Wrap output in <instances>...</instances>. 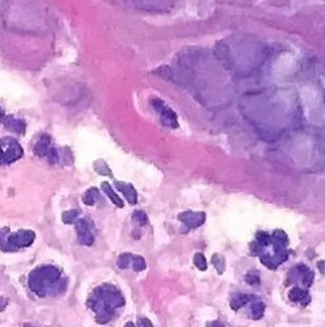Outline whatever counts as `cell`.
Returning a JSON list of instances; mask_svg holds the SVG:
<instances>
[{"instance_id": "1", "label": "cell", "mask_w": 325, "mask_h": 327, "mask_svg": "<svg viewBox=\"0 0 325 327\" xmlns=\"http://www.w3.org/2000/svg\"><path fill=\"white\" fill-rule=\"evenodd\" d=\"M123 306V296L113 284L99 285L88 298L89 310L96 313V321L102 325L108 324L113 319L116 311Z\"/></svg>"}, {"instance_id": "2", "label": "cell", "mask_w": 325, "mask_h": 327, "mask_svg": "<svg viewBox=\"0 0 325 327\" xmlns=\"http://www.w3.org/2000/svg\"><path fill=\"white\" fill-rule=\"evenodd\" d=\"M66 285V278L62 271L54 265H41L32 270L28 276L29 289L40 298L64 293Z\"/></svg>"}, {"instance_id": "3", "label": "cell", "mask_w": 325, "mask_h": 327, "mask_svg": "<svg viewBox=\"0 0 325 327\" xmlns=\"http://www.w3.org/2000/svg\"><path fill=\"white\" fill-rule=\"evenodd\" d=\"M255 239L271 247V252L268 251L259 256L262 264L266 265L268 269H277L289 257V238L287 234L281 229L274 231L272 234H268L267 232H258Z\"/></svg>"}, {"instance_id": "4", "label": "cell", "mask_w": 325, "mask_h": 327, "mask_svg": "<svg viewBox=\"0 0 325 327\" xmlns=\"http://www.w3.org/2000/svg\"><path fill=\"white\" fill-rule=\"evenodd\" d=\"M36 239L33 231H18L10 233L8 227L0 229V250L4 252H15L20 248L28 247Z\"/></svg>"}, {"instance_id": "5", "label": "cell", "mask_w": 325, "mask_h": 327, "mask_svg": "<svg viewBox=\"0 0 325 327\" xmlns=\"http://www.w3.org/2000/svg\"><path fill=\"white\" fill-rule=\"evenodd\" d=\"M23 156L19 143L11 137L0 138V165L10 164Z\"/></svg>"}, {"instance_id": "6", "label": "cell", "mask_w": 325, "mask_h": 327, "mask_svg": "<svg viewBox=\"0 0 325 327\" xmlns=\"http://www.w3.org/2000/svg\"><path fill=\"white\" fill-rule=\"evenodd\" d=\"M151 105L154 106L155 111L158 112L159 117H160V121L163 125L168 126V128L176 129L178 128V119H177V115L174 114L173 110H170L168 106H165L161 101H155L151 102Z\"/></svg>"}, {"instance_id": "7", "label": "cell", "mask_w": 325, "mask_h": 327, "mask_svg": "<svg viewBox=\"0 0 325 327\" xmlns=\"http://www.w3.org/2000/svg\"><path fill=\"white\" fill-rule=\"evenodd\" d=\"M314 280V273L303 264H299L296 268L292 269L289 274V282L295 283H301L305 287H311ZM287 282V283H289Z\"/></svg>"}, {"instance_id": "8", "label": "cell", "mask_w": 325, "mask_h": 327, "mask_svg": "<svg viewBox=\"0 0 325 327\" xmlns=\"http://www.w3.org/2000/svg\"><path fill=\"white\" fill-rule=\"evenodd\" d=\"M75 229L78 233V241L80 245L92 246L94 242L93 225L87 219L75 220Z\"/></svg>"}, {"instance_id": "9", "label": "cell", "mask_w": 325, "mask_h": 327, "mask_svg": "<svg viewBox=\"0 0 325 327\" xmlns=\"http://www.w3.org/2000/svg\"><path fill=\"white\" fill-rule=\"evenodd\" d=\"M178 219L190 231V229H196L204 224L206 220V214L202 211H184V213L179 214Z\"/></svg>"}, {"instance_id": "10", "label": "cell", "mask_w": 325, "mask_h": 327, "mask_svg": "<svg viewBox=\"0 0 325 327\" xmlns=\"http://www.w3.org/2000/svg\"><path fill=\"white\" fill-rule=\"evenodd\" d=\"M1 124H4L8 130L13 131V133H17V134H23L26 131V123L23 120L15 119L14 116L11 115H5L1 121Z\"/></svg>"}, {"instance_id": "11", "label": "cell", "mask_w": 325, "mask_h": 327, "mask_svg": "<svg viewBox=\"0 0 325 327\" xmlns=\"http://www.w3.org/2000/svg\"><path fill=\"white\" fill-rule=\"evenodd\" d=\"M51 138L48 137L47 134H42L40 137V139L37 140L36 145H34V153L36 156L42 157V158H46L47 154L50 153V151L52 149V144H51Z\"/></svg>"}, {"instance_id": "12", "label": "cell", "mask_w": 325, "mask_h": 327, "mask_svg": "<svg viewBox=\"0 0 325 327\" xmlns=\"http://www.w3.org/2000/svg\"><path fill=\"white\" fill-rule=\"evenodd\" d=\"M114 186L118 188V191H121L124 195V197L127 199V201L131 205H135L137 202V192H136L135 187H133L131 183L127 182H119V181H114Z\"/></svg>"}, {"instance_id": "13", "label": "cell", "mask_w": 325, "mask_h": 327, "mask_svg": "<svg viewBox=\"0 0 325 327\" xmlns=\"http://www.w3.org/2000/svg\"><path fill=\"white\" fill-rule=\"evenodd\" d=\"M255 299H257V297L253 296V294H235L232 297L231 302H230V306H231V310L239 311L241 307L255 301Z\"/></svg>"}, {"instance_id": "14", "label": "cell", "mask_w": 325, "mask_h": 327, "mask_svg": "<svg viewBox=\"0 0 325 327\" xmlns=\"http://www.w3.org/2000/svg\"><path fill=\"white\" fill-rule=\"evenodd\" d=\"M289 297L292 302H300V303H303L304 306L308 305L309 302H310V296H309L308 290L299 287L292 288V289L290 290Z\"/></svg>"}, {"instance_id": "15", "label": "cell", "mask_w": 325, "mask_h": 327, "mask_svg": "<svg viewBox=\"0 0 325 327\" xmlns=\"http://www.w3.org/2000/svg\"><path fill=\"white\" fill-rule=\"evenodd\" d=\"M102 191L106 193V195H107L108 197H109L110 200H112V202L116 205L117 208H123V201H122L121 197H119L113 190H112V186H110L109 183L102 182Z\"/></svg>"}, {"instance_id": "16", "label": "cell", "mask_w": 325, "mask_h": 327, "mask_svg": "<svg viewBox=\"0 0 325 327\" xmlns=\"http://www.w3.org/2000/svg\"><path fill=\"white\" fill-rule=\"evenodd\" d=\"M98 199H99V190L96 187L89 188V190L85 191V193L83 195V202H84L85 205H88V206L96 204V201Z\"/></svg>"}, {"instance_id": "17", "label": "cell", "mask_w": 325, "mask_h": 327, "mask_svg": "<svg viewBox=\"0 0 325 327\" xmlns=\"http://www.w3.org/2000/svg\"><path fill=\"white\" fill-rule=\"evenodd\" d=\"M264 310H266V307H264V305L262 303V302L253 301V305H252V307H250L252 319L253 320H260V319H262V317H263V315H264Z\"/></svg>"}, {"instance_id": "18", "label": "cell", "mask_w": 325, "mask_h": 327, "mask_svg": "<svg viewBox=\"0 0 325 327\" xmlns=\"http://www.w3.org/2000/svg\"><path fill=\"white\" fill-rule=\"evenodd\" d=\"M130 266L136 271V273H140V271H142L146 269V262H145V260L142 259L141 256H137V255H131Z\"/></svg>"}, {"instance_id": "19", "label": "cell", "mask_w": 325, "mask_h": 327, "mask_svg": "<svg viewBox=\"0 0 325 327\" xmlns=\"http://www.w3.org/2000/svg\"><path fill=\"white\" fill-rule=\"evenodd\" d=\"M94 169L97 171V173L99 174H103V176H109L112 172H110L109 167L107 165V163L105 162V161H97L96 163H94Z\"/></svg>"}, {"instance_id": "20", "label": "cell", "mask_w": 325, "mask_h": 327, "mask_svg": "<svg viewBox=\"0 0 325 327\" xmlns=\"http://www.w3.org/2000/svg\"><path fill=\"white\" fill-rule=\"evenodd\" d=\"M131 255H132V253H122V255H119L118 259H117V266H118L119 269L130 268Z\"/></svg>"}, {"instance_id": "21", "label": "cell", "mask_w": 325, "mask_h": 327, "mask_svg": "<svg viewBox=\"0 0 325 327\" xmlns=\"http://www.w3.org/2000/svg\"><path fill=\"white\" fill-rule=\"evenodd\" d=\"M78 215H79V211H78L77 209L65 211V213L62 214V222L65 223V224H71V223H74L77 220Z\"/></svg>"}, {"instance_id": "22", "label": "cell", "mask_w": 325, "mask_h": 327, "mask_svg": "<svg viewBox=\"0 0 325 327\" xmlns=\"http://www.w3.org/2000/svg\"><path fill=\"white\" fill-rule=\"evenodd\" d=\"M212 264H214V266H215L218 274L223 273V270H225V260H223L222 256H220L217 253L214 255V256H212Z\"/></svg>"}, {"instance_id": "23", "label": "cell", "mask_w": 325, "mask_h": 327, "mask_svg": "<svg viewBox=\"0 0 325 327\" xmlns=\"http://www.w3.org/2000/svg\"><path fill=\"white\" fill-rule=\"evenodd\" d=\"M132 219L135 220V222L137 223L139 225H142V227H144V225H146L147 223H149V219H147L146 213H145V211H142V210H136L135 213H133V215H132Z\"/></svg>"}, {"instance_id": "24", "label": "cell", "mask_w": 325, "mask_h": 327, "mask_svg": "<svg viewBox=\"0 0 325 327\" xmlns=\"http://www.w3.org/2000/svg\"><path fill=\"white\" fill-rule=\"evenodd\" d=\"M193 262H195L196 268H197L198 270L204 271L207 269V261L202 253H196L195 257H193Z\"/></svg>"}, {"instance_id": "25", "label": "cell", "mask_w": 325, "mask_h": 327, "mask_svg": "<svg viewBox=\"0 0 325 327\" xmlns=\"http://www.w3.org/2000/svg\"><path fill=\"white\" fill-rule=\"evenodd\" d=\"M245 282L249 283L250 285H259L260 284L259 274H258L257 271H250V273L246 274Z\"/></svg>"}, {"instance_id": "26", "label": "cell", "mask_w": 325, "mask_h": 327, "mask_svg": "<svg viewBox=\"0 0 325 327\" xmlns=\"http://www.w3.org/2000/svg\"><path fill=\"white\" fill-rule=\"evenodd\" d=\"M137 325H139V326H153L151 321H149V320H146V319H139Z\"/></svg>"}, {"instance_id": "27", "label": "cell", "mask_w": 325, "mask_h": 327, "mask_svg": "<svg viewBox=\"0 0 325 327\" xmlns=\"http://www.w3.org/2000/svg\"><path fill=\"white\" fill-rule=\"evenodd\" d=\"M5 305H6L5 299L0 298V311H3L4 308H5Z\"/></svg>"}, {"instance_id": "28", "label": "cell", "mask_w": 325, "mask_h": 327, "mask_svg": "<svg viewBox=\"0 0 325 327\" xmlns=\"http://www.w3.org/2000/svg\"><path fill=\"white\" fill-rule=\"evenodd\" d=\"M4 116H5V112H4V110H3V108L0 107V123H1V121H3Z\"/></svg>"}, {"instance_id": "29", "label": "cell", "mask_w": 325, "mask_h": 327, "mask_svg": "<svg viewBox=\"0 0 325 327\" xmlns=\"http://www.w3.org/2000/svg\"><path fill=\"white\" fill-rule=\"evenodd\" d=\"M319 268H320V271H322V274H324V270H323V261L319 262Z\"/></svg>"}]
</instances>
